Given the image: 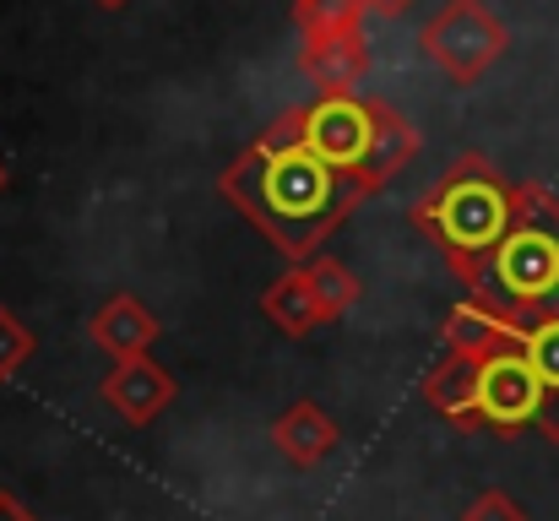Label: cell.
<instances>
[{"label":"cell","mask_w":559,"mask_h":521,"mask_svg":"<svg viewBox=\"0 0 559 521\" xmlns=\"http://www.w3.org/2000/svg\"><path fill=\"white\" fill-rule=\"evenodd\" d=\"M544 418V380L538 369L527 364L522 347H506L495 358L478 364V396H473V424L500 435V440H516L527 429H538Z\"/></svg>","instance_id":"6"},{"label":"cell","mask_w":559,"mask_h":521,"mask_svg":"<svg viewBox=\"0 0 559 521\" xmlns=\"http://www.w3.org/2000/svg\"><path fill=\"white\" fill-rule=\"evenodd\" d=\"M158 316L136 299V294H109L98 310H93V321H87V338L93 347H104L115 364L120 358H142L147 347L158 343Z\"/></svg>","instance_id":"9"},{"label":"cell","mask_w":559,"mask_h":521,"mask_svg":"<svg viewBox=\"0 0 559 521\" xmlns=\"http://www.w3.org/2000/svg\"><path fill=\"white\" fill-rule=\"evenodd\" d=\"M440 343H445V353L495 358V353H506V347H522L527 332H522L516 321H506L500 310H489V305H478V299H462V305H451V316H445V327H440Z\"/></svg>","instance_id":"11"},{"label":"cell","mask_w":559,"mask_h":521,"mask_svg":"<svg viewBox=\"0 0 559 521\" xmlns=\"http://www.w3.org/2000/svg\"><path fill=\"white\" fill-rule=\"evenodd\" d=\"M374 11H402V5H407V0H370Z\"/></svg>","instance_id":"20"},{"label":"cell","mask_w":559,"mask_h":521,"mask_svg":"<svg viewBox=\"0 0 559 521\" xmlns=\"http://www.w3.org/2000/svg\"><path fill=\"white\" fill-rule=\"evenodd\" d=\"M305 147L326 169L359 179L374 196L418 158V126L396 115L385 98L337 93V98L305 104Z\"/></svg>","instance_id":"4"},{"label":"cell","mask_w":559,"mask_h":521,"mask_svg":"<svg viewBox=\"0 0 559 521\" xmlns=\"http://www.w3.org/2000/svg\"><path fill=\"white\" fill-rule=\"evenodd\" d=\"M418 49H424L429 66H440V76H451L456 87H473V82H484L489 66L506 60L511 27H506L484 0H445V5L424 22Z\"/></svg>","instance_id":"5"},{"label":"cell","mask_w":559,"mask_h":521,"mask_svg":"<svg viewBox=\"0 0 559 521\" xmlns=\"http://www.w3.org/2000/svg\"><path fill=\"white\" fill-rule=\"evenodd\" d=\"M522 212V179H506L484 153H462L413 206L407 223L440 250L456 283H467L511 234Z\"/></svg>","instance_id":"2"},{"label":"cell","mask_w":559,"mask_h":521,"mask_svg":"<svg viewBox=\"0 0 559 521\" xmlns=\"http://www.w3.org/2000/svg\"><path fill=\"white\" fill-rule=\"evenodd\" d=\"M462 521H533V517H527V511H522L506 489H484V495L462 511Z\"/></svg>","instance_id":"18"},{"label":"cell","mask_w":559,"mask_h":521,"mask_svg":"<svg viewBox=\"0 0 559 521\" xmlns=\"http://www.w3.org/2000/svg\"><path fill=\"white\" fill-rule=\"evenodd\" d=\"M5 179H11V174H5V164H0V190H5Z\"/></svg>","instance_id":"22"},{"label":"cell","mask_w":559,"mask_h":521,"mask_svg":"<svg viewBox=\"0 0 559 521\" xmlns=\"http://www.w3.org/2000/svg\"><path fill=\"white\" fill-rule=\"evenodd\" d=\"M217 196L266 234L294 267H310L321 245L370 201V190L348 174L326 169L310 147H261L250 142L228 169L217 174Z\"/></svg>","instance_id":"1"},{"label":"cell","mask_w":559,"mask_h":521,"mask_svg":"<svg viewBox=\"0 0 559 521\" xmlns=\"http://www.w3.org/2000/svg\"><path fill=\"white\" fill-rule=\"evenodd\" d=\"M305 272H310V288H316V305H321V321H326V327L343 321V316L359 305V294H365L359 277H354L343 261H332V256H316Z\"/></svg>","instance_id":"16"},{"label":"cell","mask_w":559,"mask_h":521,"mask_svg":"<svg viewBox=\"0 0 559 521\" xmlns=\"http://www.w3.org/2000/svg\"><path fill=\"white\" fill-rule=\"evenodd\" d=\"M33 347H38V338L22 327V316H11V310L0 305V380H11V375L33 358Z\"/></svg>","instance_id":"17"},{"label":"cell","mask_w":559,"mask_h":521,"mask_svg":"<svg viewBox=\"0 0 559 521\" xmlns=\"http://www.w3.org/2000/svg\"><path fill=\"white\" fill-rule=\"evenodd\" d=\"M478 364H484V358H473V353H440V364L424 375V402H429L445 424H456V429H478V424H473Z\"/></svg>","instance_id":"12"},{"label":"cell","mask_w":559,"mask_h":521,"mask_svg":"<svg viewBox=\"0 0 559 521\" xmlns=\"http://www.w3.org/2000/svg\"><path fill=\"white\" fill-rule=\"evenodd\" d=\"M0 521H38V517H33V511H27V506L11 495V489H0Z\"/></svg>","instance_id":"19"},{"label":"cell","mask_w":559,"mask_h":521,"mask_svg":"<svg viewBox=\"0 0 559 521\" xmlns=\"http://www.w3.org/2000/svg\"><path fill=\"white\" fill-rule=\"evenodd\" d=\"M467 299L500 310L522 332L559 316V196L538 179H522V212L500 250L462 283Z\"/></svg>","instance_id":"3"},{"label":"cell","mask_w":559,"mask_h":521,"mask_svg":"<svg viewBox=\"0 0 559 521\" xmlns=\"http://www.w3.org/2000/svg\"><path fill=\"white\" fill-rule=\"evenodd\" d=\"M299 71L310 76V87H321V98L359 93L365 76H370V44H365V33L305 38V44H299Z\"/></svg>","instance_id":"8"},{"label":"cell","mask_w":559,"mask_h":521,"mask_svg":"<svg viewBox=\"0 0 559 521\" xmlns=\"http://www.w3.org/2000/svg\"><path fill=\"white\" fill-rule=\"evenodd\" d=\"M261 316H266L277 332H288V338H310L316 327H326L305 267H288V272H283V277L261 294Z\"/></svg>","instance_id":"13"},{"label":"cell","mask_w":559,"mask_h":521,"mask_svg":"<svg viewBox=\"0 0 559 521\" xmlns=\"http://www.w3.org/2000/svg\"><path fill=\"white\" fill-rule=\"evenodd\" d=\"M370 0H294L299 38H332V33H365Z\"/></svg>","instance_id":"15"},{"label":"cell","mask_w":559,"mask_h":521,"mask_svg":"<svg viewBox=\"0 0 559 521\" xmlns=\"http://www.w3.org/2000/svg\"><path fill=\"white\" fill-rule=\"evenodd\" d=\"M527 364L538 369V380H544V418H538V435L559 446V316L555 321H538V327H527Z\"/></svg>","instance_id":"14"},{"label":"cell","mask_w":559,"mask_h":521,"mask_svg":"<svg viewBox=\"0 0 559 521\" xmlns=\"http://www.w3.org/2000/svg\"><path fill=\"white\" fill-rule=\"evenodd\" d=\"M272 446H277L294 467H321V462L343 446V429H337V418H332L321 402H294V407L277 413Z\"/></svg>","instance_id":"10"},{"label":"cell","mask_w":559,"mask_h":521,"mask_svg":"<svg viewBox=\"0 0 559 521\" xmlns=\"http://www.w3.org/2000/svg\"><path fill=\"white\" fill-rule=\"evenodd\" d=\"M93 5H104V11H120V5H131V0H93Z\"/></svg>","instance_id":"21"},{"label":"cell","mask_w":559,"mask_h":521,"mask_svg":"<svg viewBox=\"0 0 559 521\" xmlns=\"http://www.w3.org/2000/svg\"><path fill=\"white\" fill-rule=\"evenodd\" d=\"M98 396H104L131 429H147V424H158L164 407L175 402V375H169L153 353H142V358H120V364L104 375Z\"/></svg>","instance_id":"7"}]
</instances>
